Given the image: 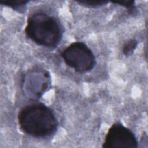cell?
I'll return each instance as SVG.
<instances>
[{
    "label": "cell",
    "mask_w": 148,
    "mask_h": 148,
    "mask_svg": "<svg viewBox=\"0 0 148 148\" xmlns=\"http://www.w3.org/2000/svg\"><path fill=\"white\" fill-rule=\"evenodd\" d=\"M18 123L25 134L35 138H46L54 135L58 128V121L53 111L40 102H34L19 111Z\"/></svg>",
    "instance_id": "6da1fadb"
},
{
    "label": "cell",
    "mask_w": 148,
    "mask_h": 148,
    "mask_svg": "<svg viewBox=\"0 0 148 148\" xmlns=\"http://www.w3.org/2000/svg\"><path fill=\"white\" fill-rule=\"evenodd\" d=\"M24 31L33 42L49 48L59 45L64 32L58 19L43 12L34 13L28 17Z\"/></svg>",
    "instance_id": "7a4b0ae2"
},
{
    "label": "cell",
    "mask_w": 148,
    "mask_h": 148,
    "mask_svg": "<svg viewBox=\"0 0 148 148\" xmlns=\"http://www.w3.org/2000/svg\"><path fill=\"white\" fill-rule=\"evenodd\" d=\"M61 56L66 65L81 73L91 71L96 64L92 50L81 42L70 44L62 51Z\"/></svg>",
    "instance_id": "3957f363"
},
{
    "label": "cell",
    "mask_w": 148,
    "mask_h": 148,
    "mask_svg": "<svg viewBox=\"0 0 148 148\" xmlns=\"http://www.w3.org/2000/svg\"><path fill=\"white\" fill-rule=\"evenodd\" d=\"M22 84L24 92L28 98L38 99L50 88V73L43 69H32L24 76Z\"/></svg>",
    "instance_id": "277c9868"
},
{
    "label": "cell",
    "mask_w": 148,
    "mask_h": 148,
    "mask_svg": "<svg viewBox=\"0 0 148 148\" xmlns=\"http://www.w3.org/2000/svg\"><path fill=\"white\" fill-rule=\"evenodd\" d=\"M103 148H137L138 142L133 132L120 123H114L108 130Z\"/></svg>",
    "instance_id": "5b68a950"
},
{
    "label": "cell",
    "mask_w": 148,
    "mask_h": 148,
    "mask_svg": "<svg viewBox=\"0 0 148 148\" xmlns=\"http://www.w3.org/2000/svg\"><path fill=\"white\" fill-rule=\"evenodd\" d=\"M28 2L29 1L18 0H5L0 1L1 5L9 7L19 13H23L25 12Z\"/></svg>",
    "instance_id": "8992f818"
},
{
    "label": "cell",
    "mask_w": 148,
    "mask_h": 148,
    "mask_svg": "<svg viewBox=\"0 0 148 148\" xmlns=\"http://www.w3.org/2000/svg\"><path fill=\"white\" fill-rule=\"evenodd\" d=\"M138 45V41L135 39H131L123 45L122 51L124 56H130L133 54Z\"/></svg>",
    "instance_id": "52a82bcc"
},
{
    "label": "cell",
    "mask_w": 148,
    "mask_h": 148,
    "mask_svg": "<svg viewBox=\"0 0 148 148\" xmlns=\"http://www.w3.org/2000/svg\"><path fill=\"white\" fill-rule=\"evenodd\" d=\"M113 3L118 4L119 5L122 6L125 8L127 9L128 13L129 14H133L136 13V8L135 5V1L132 0L129 1H124L120 2H113Z\"/></svg>",
    "instance_id": "ba28073f"
},
{
    "label": "cell",
    "mask_w": 148,
    "mask_h": 148,
    "mask_svg": "<svg viewBox=\"0 0 148 148\" xmlns=\"http://www.w3.org/2000/svg\"><path fill=\"white\" fill-rule=\"evenodd\" d=\"M79 4L81 5L87 7V8H98L104 5H106L108 2V1H77Z\"/></svg>",
    "instance_id": "9c48e42d"
}]
</instances>
